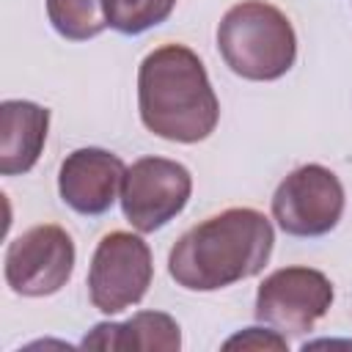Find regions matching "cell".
<instances>
[{
	"label": "cell",
	"instance_id": "obj_2",
	"mask_svg": "<svg viewBox=\"0 0 352 352\" xmlns=\"http://www.w3.org/2000/svg\"><path fill=\"white\" fill-rule=\"evenodd\" d=\"M138 110L148 132L176 143L209 138L220 118L209 74L184 44H162L140 60Z\"/></svg>",
	"mask_w": 352,
	"mask_h": 352
},
{
	"label": "cell",
	"instance_id": "obj_3",
	"mask_svg": "<svg viewBox=\"0 0 352 352\" xmlns=\"http://www.w3.org/2000/svg\"><path fill=\"white\" fill-rule=\"evenodd\" d=\"M217 50L234 74L270 82L294 66L297 36L280 8L264 0H242L220 19Z\"/></svg>",
	"mask_w": 352,
	"mask_h": 352
},
{
	"label": "cell",
	"instance_id": "obj_13",
	"mask_svg": "<svg viewBox=\"0 0 352 352\" xmlns=\"http://www.w3.org/2000/svg\"><path fill=\"white\" fill-rule=\"evenodd\" d=\"M173 6L176 0H104L110 28L124 36H138L148 28L162 25L170 16Z\"/></svg>",
	"mask_w": 352,
	"mask_h": 352
},
{
	"label": "cell",
	"instance_id": "obj_6",
	"mask_svg": "<svg viewBox=\"0 0 352 352\" xmlns=\"http://www.w3.org/2000/svg\"><path fill=\"white\" fill-rule=\"evenodd\" d=\"M344 214V187L338 176L316 162L292 170L272 195V217L292 236H322Z\"/></svg>",
	"mask_w": 352,
	"mask_h": 352
},
{
	"label": "cell",
	"instance_id": "obj_8",
	"mask_svg": "<svg viewBox=\"0 0 352 352\" xmlns=\"http://www.w3.org/2000/svg\"><path fill=\"white\" fill-rule=\"evenodd\" d=\"M6 283L22 297H47L66 286L74 270V242L55 226H33L8 242Z\"/></svg>",
	"mask_w": 352,
	"mask_h": 352
},
{
	"label": "cell",
	"instance_id": "obj_14",
	"mask_svg": "<svg viewBox=\"0 0 352 352\" xmlns=\"http://www.w3.org/2000/svg\"><path fill=\"white\" fill-rule=\"evenodd\" d=\"M242 346V349H286V338L278 330H261V327H248L245 333L234 336L226 341V349Z\"/></svg>",
	"mask_w": 352,
	"mask_h": 352
},
{
	"label": "cell",
	"instance_id": "obj_4",
	"mask_svg": "<svg viewBox=\"0 0 352 352\" xmlns=\"http://www.w3.org/2000/svg\"><path fill=\"white\" fill-rule=\"evenodd\" d=\"M154 278L148 245L129 231H110L99 239L91 270H88V294L96 311L118 314L129 305H138Z\"/></svg>",
	"mask_w": 352,
	"mask_h": 352
},
{
	"label": "cell",
	"instance_id": "obj_10",
	"mask_svg": "<svg viewBox=\"0 0 352 352\" xmlns=\"http://www.w3.org/2000/svg\"><path fill=\"white\" fill-rule=\"evenodd\" d=\"M50 129V110L25 102V99H6L0 104V170L3 176L28 173L47 143Z\"/></svg>",
	"mask_w": 352,
	"mask_h": 352
},
{
	"label": "cell",
	"instance_id": "obj_11",
	"mask_svg": "<svg viewBox=\"0 0 352 352\" xmlns=\"http://www.w3.org/2000/svg\"><path fill=\"white\" fill-rule=\"evenodd\" d=\"M82 346L94 349H143V352H173L182 346V333L173 316L162 311H140L132 319L116 324L104 322L96 324L85 338Z\"/></svg>",
	"mask_w": 352,
	"mask_h": 352
},
{
	"label": "cell",
	"instance_id": "obj_9",
	"mask_svg": "<svg viewBox=\"0 0 352 352\" xmlns=\"http://www.w3.org/2000/svg\"><path fill=\"white\" fill-rule=\"evenodd\" d=\"M124 173L126 168L118 154L94 146L77 148L60 162L58 192L80 214H104L118 198Z\"/></svg>",
	"mask_w": 352,
	"mask_h": 352
},
{
	"label": "cell",
	"instance_id": "obj_7",
	"mask_svg": "<svg viewBox=\"0 0 352 352\" xmlns=\"http://www.w3.org/2000/svg\"><path fill=\"white\" fill-rule=\"evenodd\" d=\"M333 305V283L314 267H283L267 275L256 294V319L278 333L302 336Z\"/></svg>",
	"mask_w": 352,
	"mask_h": 352
},
{
	"label": "cell",
	"instance_id": "obj_5",
	"mask_svg": "<svg viewBox=\"0 0 352 352\" xmlns=\"http://www.w3.org/2000/svg\"><path fill=\"white\" fill-rule=\"evenodd\" d=\"M190 170L168 157L135 160L121 182V212L140 234H151L170 223L190 201Z\"/></svg>",
	"mask_w": 352,
	"mask_h": 352
},
{
	"label": "cell",
	"instance_id": "obj_1",
	"mask_svg": "<svg viewBox=\"0 0 352 352\" xmlns=\"http://www.w3.org/2000/svg\"><path fill=\"white\" fill-rule=\"evenodd\" d=\"M272 223L250 206H231L179 236L168 256L170 278L190 292H214L253 278L270 261Z\"/></svg>",
	"mask_w": 352,
	"mask_h": 352
},
{
	"label": "cell",
	"instance_id": "obj_12",
	"mask_svg": "<svg viewBox=\"0 0 352 352\" xmlns=\"http://www.w3.org/2000/svg\"><path fill=\"white\" fill-rule=\"evenodd\" d=\"M47 16L69 41H88L110 25L104 0H47Z\"/></svg>",
	"mask_w": 352,
	"mask_h": 352
}]
</instances>
